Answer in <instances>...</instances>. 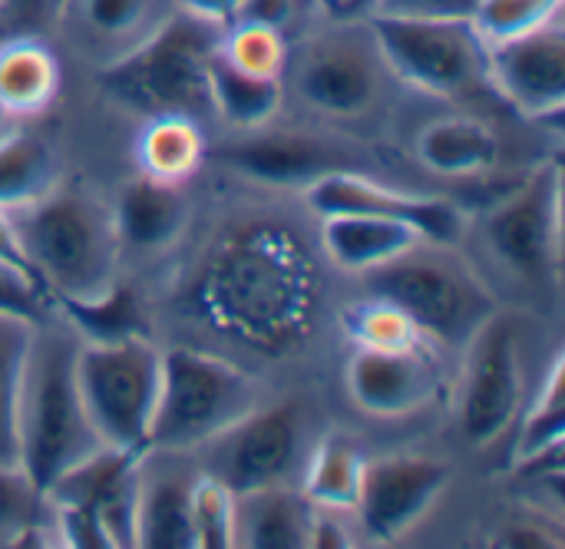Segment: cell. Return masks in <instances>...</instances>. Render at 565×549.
<instances>
[{
    "mask_svg": "<svg viewBox=\"0 0 565 549\" xmlns=\"http://www.w3.org/2000/svg\"><path fill=\"white\" fill-rule=\"evenodd\" d=\"M209 99L212 113H218L225 123L238 129H258L268 126L285 106V86L281 80H265L235 70L215 46L209 60Z\"/></svg>",
    "mask_w": 565,
    "mask_h": 549,
    "instance_id": "27",
    "label": "cell"
},
{
    "mask_svg": "<svg viewBox=\"0 0 565 549\" xmlns=\"http://www.w3.org/2000/svg\"><path fill=\"white\" fill-rule=\"evenodd\" d=\"M565 441V361L563 355L553 361L533 408L523 418L520 437H516V457L513 461H526L536 457L550 447H559Z\"/></svg>",
    "mask_w": 565,
    "mask_h": 549,
    "instance_id": "35",
    "label": "cell"
},
{
    "mask_svg": "<svg viewBox=\"0 0 565 549\" xmlns=\"http://www.w3.org/2000/svg\"><path fill=\"white\" fill-rule=\"evenodd\" d=\"M255 136L225 149V162L258 182L271 186H311L324 172L344 169L341 156L311 133L295 129H252Z\"/></svg>",
    "mask_w": 565,
    "mask_h": 549,
    "instance_id": "19",
    "label": "cell"
},
{
    "mask_svg": "<svg viewBox=\"0 0 565 549\" xmlns=\"http://www.w3.org/2000/svg\"><path fill=\"white\" fill-rule=\"evenodd\" d=\"M17 242L53 298H96L113 288L119 265V232L113 205L86 189L60 182L40 199L7 209Z\"/></svg>",
    "mask_w": 565,
    "mask_h": 549,
    "instance_id": "1",
    "label": "cell"
},
{
    "mask_svg": "<svg viewBox=\"0 0 565 549\" xmlns=\"http://www.w3.org/2000/svg\"><path fill=\"white\" fill-rule=\"evenodd\" d=\"M199 464L189 451H146L136 484V549H195L192 490Z\"/></svg>",
    "mask_w": 565,
    "mask_h": 549,
    "instance_id": "18",
    "label": "cell"
},
{
    "mask_svg": "<svg viewBox=\"0 0 565 549\" xmlns=\"http://www.w3.org/2000/svg\"><path fill=\"white\" fill-rule=\"evenodd\" d=\"M245 23H262L278 30L288 40H298L305 30H311L321 17L311 0H242L238 17ZM232 20V23H235Z\"/></svg>",
    "mask_w": 565,
    "mask_h": 549,
    "instance_id": "38",
    "label": "cell"
},
{
    "mask_svg": "<svg viewBox=\"0 0 565 549\" xmlns=\"http://www.w3.org/2000/svg\"><path fill=\"white\" fill-rule=\"evenodd\" d=\"M60 93V60L43 36H0V109L3 116H36Z\"/></svg>",
    "mask_w": 565,
    "mask_h": 549,
    "instance_id": "23",
    "label": "cell"
},
{
    "mask_svg": "<svg viewBox=\"0 0 565 549\" xmlns=\"http://www.w3.org/2000/svg\"><path fill=\"white\" fill-rule=\"evenodd\" d=\"M308 205L318 215H381L414 225L427 242L454 245L467 232V212L447 199L434 196H414L397 192L391 186H381L367 176H358L351 169L324 172L308 186Z\"/></svg>",
    "mask_w": 565,
    "mask_h": 549,
    "instance_id": "15",
    "label": "cell"
},
{
    "mask_svg": "<svg viewBox=\"0 0 565 549\" xmlns=\"http://www.w3.org/2000/svg\"><path fill=\"white\" fill-rule=\"evenodd\" d=\"M56 305L66 325L79 335V341L99 345V341H122V338L146 335V318L136 302V292L119 282L96 298H86V302L56 298Z\"/></svg>",
    "mask_w": 565,
    "mask_h": 549,
    "instance_id": "29",
    "label": "cell"
},
{
    "mask_svg": "<svg viewBox=\"0 0 565 549\" xmlns=\"http://www.w3.org/2000/svg\"><path fill=\"white\" fill-rule=\"evenodd\" d=\"M46 537L56 543L46 497L20 467L0 464V547H43Z\"/></svg>",
    "mask_w": 565,
    "mask_h": 549,
    "instance_id": "31",
    "label": "cell"
},
{
    "mask_svg": "<svg viewBox=\"0 0 565 549\" xmlns=\"http://www.w3.org/2000/svg\"><path fill=\"white\" fill-rule=\"evenodd\" d=\"M450 484V471L427 457H381L367 461L361 497L354 507L358 530L374 543L404 540L440 500Z\"/></svg>",
    "mask_w": 565,
    "mask_h": 549,
    "instance_id": "14",
    "label": "cell"
},
{
    "mask_svg": "<svg viewBox=\"0 0 565 549\" xmlns=\"http://www.w3.org/2000/svg\"><path fill=\"white\" fill-rule=\"evenodd\" d=\"M371 295L394 302L434 345L463 348L497 312L487 282L450 245L420 242L387 265L364 272Z\"/></svg>",
    "mask_w": 565,
    "mask_h": 549,
    "instance_id": "5",
    "label": "cell"
},
{
    "mask_svg": "<svg viewBox=\"0 0 565 549\" xmlns=\"http://www.w3.org/2000/svg\"><path fill=\"white\" fill-rule=\"evenodd\" d=\"M351 401L371 418H407L427 408L440 391V365L430 341L407 351L358 348L344 368Z\"/></svg>",
    "mask_w": 565,
    "mask_h": 549,
    "instance_id": "17",
    "label": "cell"
},
{
    "mask_svg": "<svg viewBox=\"0 0 565 549\" xmlns=\"http://www.w3.org/2000/svg\"><path fill=\"white\" fill-rule=\"evenodd\" d=\"M487 73L493 93L533 119L563 116L565 106V27L563 17L487 46Z\"/></svg>",
    "mask_w": 565,
    "mask_h": 549,
    "instance_id": "16",
    "label": "cell"
},
{
    "mask_svg": "<svg viewBox=\"0 0 565 549\" xmlns=\"http://www.w3.org/2000/svg\"><path fill=\"white\" fill-rule=\"evenodd\" d=\"M63 3L66 0H0V36H43L56 30Z\"/></svg>",
    "mask_w": 565,
    "mask_h": 549,
    "instance_id": "40",
    "label": "cell"
},
{
    "mask_svg": "<svg viewBox=\"0 0 565 549\" xmlns=\"http://www.w3.org/2000/svg\"><path fill=\"white\" fill-rule=\"evenodd\" d=\"M394 73L367 20H321L291 40L281 76L285 99L324 119H358L377 109Z\"/></svg>",
    "mask_w": 565,
    "mask_h": 549,
    "instance_id": "4",
    "label": "cell"
},
{
    "mask_svg": "<svg viewBox=\"0 0 565 549\" xmlns=\"http://www.w3.org/2000/svg\"><path fill=\"white\" fill-rule=\"evenodd\" d=\"M288 262L285 252H271L258 245V239H242V245L228 249L212 275V305L225 325L242 328L252 338H281L305 318L308 285L305 272Z\"/></svg>",
    "mask_w": 565,
    "mask_h": 549,
    "instance_id": "10",
    "label": "cell"
},
{
    "mask_svg": "<svg viewBox=\"0 0 565 549\" xmlns=\"http://www.w3.org/2000/svg\"><path fill=\"white\" fill-rule=\"evenodd\" d=\"M139 169L149 179L182 186L192 179L205 159V133L195 116L185 113H162L149 116L139 133Z\"/></svg>",
    "mask_w": 565,
    "mask_h": 549,
    "instance_id": "26",
    "label": "cell"
},
{
    "mask_svg": "<svg viewBox=\"0 0 565 549\" xmlns=\"http://www.w3.org/2000/svg\"><path fill=\"white\" fill-rule=\"evenodd\" d=\"M417 159L447 179H467L490 172L500 162V136L470 116L434 119L417 136Z\"/></svg>",
    "mask_w": 565,
    "mask_h": 549,
    "instance_id": "25",
    "label": "cell"
},
{
    "mask_svg": "<svg viewBox=\"0 0 565 549\" xmlns=\"http://www.w3.org/2000/svg\"><path fill=\"white\" fill-rule=\"evenodd\" d=\"M79 341L36 321L17 404V454L26 481L43 494L63 471L106 447L76 384Z\"/></svg>",
    "mask_w": 565,
    "mask_h": 549,
    "instance_id": "2",
    "label": "cell"
},
{
    "mask_svg": "<svg viewBox=\"0 0 565 549\" xmlns=\"http://www.w3.org/2000/svg\"><path fill=\"white\" fill-rule=\"evenodd\" d=\"M463 351L460 427L473 447H490L513 427L526 398L523 335L516 318L493 312Z\"/></svg>",
    "mask_w": 565,
    "mask_h": 549,
    "instance_id": "11",
    "label": "cell"
},
{
    "mask_svg": "<svg viewBox=\"0 0 565 549\" xmlns=\"http://www.w3.org/2000/svg\"><path fill=\"white\" fill-rule=\"evenodd\" d=\"M175 10V0H66L56 27H66L106 66L159 30Z\"/></svg>",
    "mask_w": 565,
    "mask_h": 549,
    "instance_id": "20",
    "label": "cell"
},
{
    "mask_svg": "<svg viewBox=\"0 0 565 549\" xmlns=\"http://www.w3.org/2000/svg\"><path fill=\"white\" fill-rule=\"evenodd\" d=\"M182 13H192L199 20H209L215 27H228L238 17L242 0H175Z\"/></svg>",
    "mask_w": 565,
    "mask_h": 549,
    "instance_id": "44",
    "label": "cell"
},
{
    "mask_svg": "<svg viewBox=\"0 0 565 549\" xmlns=\"http://www.w3.org/2000/svg\"><path fill=\"white\" fill-rule=\"evenodd\" d=\"M305 418L295 404L255 408L218 437L202 444L199 467L225 484L232 494H245L268 484H291L288 477L301 464Z\"/></svg>",
    "mask_w": 565,
    "mask_h": 549,
    "instance_id": "12",
    "label": "cell"
},
{
    "mask_svg": "<svg viewBox=\"0 0 565 549\" xmlns=\"http://www.w3.org/2000/svg\"><path fill=\"white\" fill-rule=\"evenodd\" d=\"M490 543L503 549H563V537H559V527L543 517L540 520L520 517V520H510L503 530H497Z\"/></svg>",
    "mask_w": 565,
    "mask_h": 549,
    "instance_id": "41",
    "label": "cell"
},
{
    "mask_svg": "<svg viewBox=\"0 0 565 549\" xmlns=\"http://www.w3.org/2000/svg\"><path fill=\"white\" fill-rule=\"evenodd\" d=\"M56 186L50 146L30 133L0 136V209H17Z\"/></svg>",
    "mask_w": 565,
    "mask_h": 549,
    "instance_id": "30",
    "label": "cell"
},
{
    "mask_svg": "<svg viewBox=\"0 0 565 549\" xmlns=\"http://www.w3.org/2000/svg\"><path fill=\"white\" fill-rule=\"evenodd\" d=\"M341 325H344L351 345L367 348V351H407V348H417L427 341L420 335V328L407 318V312H401L394 302H387L381 295H371V298L344 308Z\"/></svg>",
    "mask_w": 565,
    "mask_h": 549,
    "instance_id": "33",
    "label": "cell"
},
{
    "mask_svg": "<svg viewBox=\"0 0 565 549\" xmlns=\"http://www.w3.org/2000/svg\"><path fill=\"white\" fill-rule=\"evenodd\" d=\"M563 17V0H483L473 13V30L487 46L523 36Z\"/></svg>",
    "mask_w": 565,
    "mask_h": 549,
    "instance_id": "36",
    "label": "cell"
},
{
    "mask_svg": "<svg viewBox=\"0 0 565 549\" xmlns=\"http://www.w3.org/2000/svg\"><path fill=\"white\" fill-rule=\"evenodd\" d=\"M192 537L195 549L235 547V494L202 467L192 490Z\"/></svg>",
    "mask_w": 565,
    "mask_h": 549,
    "instance_id": "37",
    "label": "cell"
},
{
    "mask_svg": "<svg viewBox=\"0 0 565 549\" xmlns=\"http://www.w3.org/2000/svg\"><path fill=\"white\" fill-rule=\"evenodd\" d=\"M46 288L26 275L17 265L0 262V315H17V318H30V321H43L46 315Z\"/></svg>",
    "mask_w": 565,
    "mask_h": 549,
    "instance_id": "39",
    "label": "cell"
},
{
    "mask_svg": "<svg viewBox=\"0 0 565 549\" xmlns=\"http://www.w3.org/2000/svg\"><path fill=\"white\" fill-rule=\"evenodd\" d=\"M315 504L291 484L235 494V547L308 549Z\"/></svg>",
    "mask_w": 565,
    "mask_h": 549,
    "instance_id": "21",
    "label": "cell"
},
{
    "mask_svg": "<svg viewBox=\"0 0 565 549\" xmlns=\"http://www.w3.org/2000/svg\"><path fill=\"white\" fill-rule=\"evenodd\" d=\"M36 321L0 315V464L20 467L17 454V404H20V381L26 351L33 341Z\"/></svg>",
    "mask_w": 565,
    "mask_h": 549,
    "instance_id": "32",
    "label": "cell"
},
{
    "mask_svg": "<svg viewBox=\"0 0 565 549\" xmlns=\"http://www.w3.org/2000/svg\"><path fill=\"white\" fill-rule=\"evenodd\" d=\"M255 408L258 388L242 368L199 348H169L162 351L149 451L192 454Z\"/></svg>",
    "mask_w": 565,
    "mask_h": 549,
    "instance_id": "6",
    "label": "cell"
},
{
    "mask_svg": "<svg viewBox=\"0 0 565 549\" xmlns=\"http://www.w3.org/2000/svg\"><path fill=\"white\" fill-rule=\"evenodd\" d=\"M113 219H116V232L122 245L162 249L179 239L189 219V202L179 186L139 176L122 186L113 205Z\"/></svg>",
    "mask_w": 565,
    "mask_h": 549,
    "instance_id": "24",
    "label": "cell"
},
{
    "mask_svg": "<svg viewBox=\"0 0 565 549\" xmlns=\"http://www.w3.org/2000/svg\"><path fill=\"white\" fill-rule=\"evenodd\" d=\"M483 0H381L377 13H407V17H444V20H473Z\"/></svg>",
    "mask_w": 565,
    "mask_h": 549,
    "instance_id": "43",
    "label": "cell"
},
{
    "mask_svg": "<svg viewBox=\"0 0 565 549\" xmlns=\"http://www.w3.org/2000/svg\"><path fill=\"white\" fill-rule=\"evenodd\" d=\"M218 53L235 70H242V73L265 76V80H281L285 76V66H288L291 40L281 36L278 30H271V27L235 20V23L222 27Z\"/></svg>",
    "mask_w": 565,
    "mask_h": 549,
    "instance_id": "34",
    "label": "cell"
},
{
    "mask_svg": "<svg viewBox=\"0 0 565 549\" xmlns=\"http://www.w3.org/2000/svg\"><path fill=\"white\" fill-rule=\"evenodd\" d=\"M321 245L328 258L354 275H364L377 265L394 262L414 245L427 242L414 225L381 215H321Z\"/></svg>",
    "mask_w": 565,
    "mask_h": 549,
    "instance_id": "22",
    "label": "cell"
},
{
    "mask_svg": "<svg viewBox=\"0 0 565 549\" xmlns=\"http://www.w3.org/2000/svg\"><path fill=\"white\" fill-rule=\"evenodd\" d=\"M364 467H367L364 454L348 437L331 434L311 451V457L305 464L301 494L315 507L354 514L358 497H361V484H364Z\"/></svg>",
    "mask_w": 565,
    "mask_h": 549,
    "instance_id": "28",
    "label": "cell"
},
{
    "mask_svg": "<svg viewBox=\"0 0 565 549\" xmlns=\"http://www.w3.org/2000/svg\"><path fill=\"white\" fill-rule=\"evenodd\" d=\"M222 27L175 10L129 53L103 66V89L139 116L212 113L209 60L218 46Z\"/></svg>",
    "mask_w": 565,
    "mask_h": 549,
    "instance_id": "3",
    "label": "cell"
},
{
    "mask_svg": "<svg viewBox=\"0 0 565 549\" xmlns=\"http://www.w3.org/2000/svg\"><path fill=\"white\" fill-rule=\"evenodd\" d=\"M0 262L17 265V268H23L26 275H33V278H36L33 265L26 262V255H23L20 242H17V232H13V222H10L7 209H0ZM36 282H40V278H36ZM40 285H43V282H40ZM46 295H50V292H46Z\"/></svg>",
    "mask_w": 565,
    "mask_h": 549,
    "instance_id": "46",
    "label": "cell"
},
{
    "mask_svg": "<svg viewBox=\"0 0 565 549\" xmlns=\"http://www.w3.org/2000/svg\"><path fill=\"white\" fill-rule=\"evenodd\" d=\"M367 23L394 80L447 99L493 89L487 73V43L470 20L374 13Z\"/></svg>",
    "mask_w": 565,
    "mask_h": 549,
    "instance_id": "9",
    "label": "cell"
},
{
    "mask_svg": "<svg viewBox=\"0 0 565 549\" xmlns=\"http://www.w3.org/2000/svg\"><path fill=\"white\" fill-rule=\"evenodd\" d=\"M76 384L86 414L106 447L149 451V431L162 384V351L146 338L79 341Z\"/></svg>",
    "mask_w": 565,
    "mask_h": 549,
    "instance_id": "7",
    "label": "cell"
},
{
    "mask_svg": "<svg viewBox=\"0 0 565 549\" xmlns=\"http://www.w3.org/2000/svg\"><path fill=\"white\" fill-rule=\"evenodd\" d=\"M321 20H367L381 10V0H311Z\"/></svg>",
    "mask_w": 565,
    "mask_h": 549,
    "instance_id": "45",
    "label": "cell"
},
{
    "mask_svg": "<svg viewBox=\"0 0 565 549\" xmlns=\"http://www.w3.org/2000/svg\"><path fill=\"white\" fill-rule=\"evenodd\" d=\"M142 454L99 447L43 490L60 547L136 549V484Z\"/></svg>",
    "mask_w": 565,
    "mask_h": 549,
    "instance_id": "8",
    "label": "cell"
},
{
    "mask_svg": "<svg viewBox=\"0 0 565 549\" xmlns=\"http://www.w3.org/2000/svg\"><path fill=\"white\" fill-rule=\"evenodd\" d=\"M487 242L507 268L533 282H556L563 265V176L533 172L487 215Z\"/></svg>",
    "mask_w": 565,
    "mask_h": 549,
    "instance_id": "13",
    "label": "cell"
},
{
    "mask_svg": "<svg viewBox=\"0 0 565 549\" xmlns=\"http://www.w3.org/2000/svg\"><path fill=\"white\" fill-rule=\"evenodd\" d=\"M358 520L348 510H331V507H315L311 514V537L308 549H348L358 543L354 537Z\"/></svg>",
    "mask_w": 565,
    "mask_h": 549,
    "instance_id": "42",
    "label": "cell"
}]
</instances>
